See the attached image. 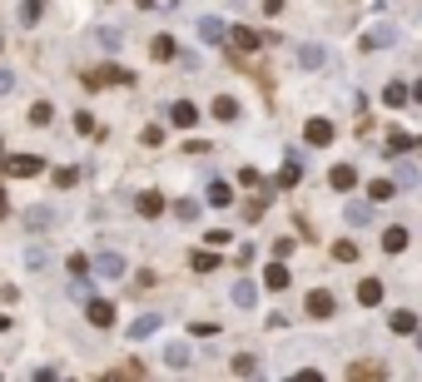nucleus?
<instances>
[{"label": "nucleus", "instance_id": "13", "mask_svg": "<svg viewBox=\"0 0 422 382\" xmlns=\"http://www.w3.org/2000/svg\"><path fill=\"white\" fill-rule=\"evenodd\" d=\"M358 303H363V308L383 303V283H378V278H363V283H358Z\"/></svg>", "mask_w": 422, "mask_h": 382}, {"label": "nucleus", "instance_id": "21", "mask_svg": "<svg viewBox=\"0 0 422 382\" xmlns=\"http://www.w3.org/2000/svg\"><path fill=\"white\" fill-rule=\"evenodd\" d=\"M234 303H239V308H253V303H258V288H253L248 278H239V283H234Z\"/></svg>", "mask_w": 422, "mask_h": 382}, {"label": "nucleus", "instance_id": "28", "mask_svg": "<svg viewBox=\"0 0 422 382\" xmlns=\"http://www.w3.org/2000/svg\"><path fill=\"white\" fill-rule=\"evenodd\" d=\"M40 10H45V0H25V6H20V25H35Z\"/></svg>", "mask_w": 422, "mask_h": 382}, {"label": "nucleus", "instance_id": "2", "mask_svg": "<svg viewBox=\"0 0 422 382\" xmlns=\"http://www.w3.org/2000/svg\"><path fill=\"white\" fill-rule=\"evenodd\" d=\"M90 268L99 273V278H125V258L120 253H99V258H90Z\"/></svg>", "mask_w": 422, "mask_h": 382}, {"label": "nucleus", "instance_id": "23", "mask_svg": "<svg viewBox=\"0 0 422 382\" xmlns=\"http://www.w3.org/2000/svg\"><path fill=\"white\" fill-rule=\"evenodd\" d=\"M383 248H388V253H402V248H407V229H398V224H393V229L383 234Z\"/></svg>", "mask_w": 422, "mask_h": 382}, {"label": "nucleus", "instance_id": "24", "mask_svg": "<svg viewBox=\"0 0 422 382\" xmlns=\"http://www.w3.org/2000/svg\"><path fill=\"white\" fill-rule=\"evenodd\" d=\"M149 55H154V60H169V55H174V40H169V35H154V40H149Z\"/></svg>", "mask_w": 422, "mask_h": 382}, {"label": "nucleus", "instance_id": "46", "mask_svg": "<svg viewBox=\"0 0 422 382\" xmlns=\"http://www.w3.org/2000/svg\"><path fill=\"white\" fill-rule=\"evenodd\" d=\"M164 6H179V0H164Z\"/></svg>", "mask_w": 422, "mask_h": 382}, {"label": "nucleus", "instance_id": "33", "mask_svg": "<svg viewBox=\"0 0 422 382\" xmlns=\"http://www.w3.org/2000/svg\"><path fill=\"white\" fill-rule=\"evenodd\" d=\"M50 115H55V109H50V104H45V99H40V104H35V109H30V125H50Z\"/></svg>", "mask_w": 422, "mask_h": 382}, {"label": "nucleus", "instance_id": "18", "mask_svg": "<svg viewBox=\"0 0 422 382\" xmlns=\"http://www.w3.org/2000/svg\"><path fill=\"white\" fill-rule=\"evenodd\" d=\"M328 184H333V189H353V184H358V169H353V164H338V169L328 174Z\"/></svg>", "mask_w": 422, "mask_h": 382}, {"label": "nucleus", "instance_id": "31", "mask_svg": "<svg viewBox=\"0 0 422 382\" xmlns=\"http://www.w3.org/2000/svg\"><path fill=\"white\" fill-rule=\"evenodd\" d=\"M99 45H104V50H120V45H125V35H120V30H110V25H104V30H99Z\"/></svg>", "mask_w": 422, "mask_h": 382}, {"label": "nucleus", "instance_id": "19", "mask_svg": "<svg viewBox=\"0 0 422 382\" xmlns=\"http://www.w3.org/2000/svg\"><path fill=\"white\" fill-rule=\"evenodd\" d=\"M398 194V184L393 179H373V184H367V199H373V204H388Z\"/></svg>", "mask_w": 422, "mask_h": 382}, {"label": "nucleus", "instance_id": "37", "mask_svg": "<svg viewBox=\"0 0 422 382\" xmlns=\"http://www.w3.org/2000/svg\"><path fill=\"white\" fill-rule=\"evenodd\" d=\"M348 377H383V367H373V362H363V367H353Z\"/></svg>", "mask_w": 422, "mask_h": 382}, {"label": "nucleus", "instance_id": "4", "mask_svg": "<svg viewBox=\"0 0 422 382\" xmlns=\"http://www.w3.org/2000/svg\"><path fill=\"white\" fill-rule=\"evenodd\" d=\"M129 80H134V75H129L125 65H104V70L90 75V85H129Z\"/></svg>", "mask_w": 422, "mask_h": 382}, {"label": "nucleus", "instance_id": "30", "mask_svg": "<svg viewBox=\"0 0 422 382\" xmlns=\"http://www.w3.org/2000/svg\"><path fill=\"white\" fill-rule=\"evenodd\" d=\"M367 218H373L367 204H348V224H367Z\"/></svg>", "mask_w": 422, "mask_h": 382}, {"label": "nucleus", "instance_id": "40", "mask_svg": "<svg viewBox=\"0 0 422 382\" xmlns=\"http://www.w3.org/2000/svg\"><path fill=\"white\" fill-rule=\"evenodd\" d=\"M174 213H179V218H194V213H199V204H194V199H184V204H174Z\"/></svg>", "mask_w": 422, "mask_h": 382}, {"label": "nucleus", "instance_id": "38", "mask_svg": "<svg viewBox=\"0 0 422 382\" xmlns=\"http://www.w3.org/2000/svg\"><path fill=\"white\" fill-rule=\"evenodd\" d=\"M70 273H75V278H80V273H90V258H85V253H75V258H70Z\"/></svg>", "mask_w": 422, "mask_h": 382}, {"label": "nucleus", "instance_id": "8", "mask_svg": "<svg viewBox=\"0 0 422 382\" xmlns=\"http://www.w3.org/2000/svg\"><path fill=\"white\" fill-rule=\"evenodd\" d=\"M209 115L224 120V125H229V120H239V99H234V94H219L214 104H209Z\"/></svg>", "mask_w": 422, "mask_h": 382}, {"label": "nucleus", "instance_id": "20", "mask_svg": "<svg viewBox=\"0 0 422 382\" xmlns=\"http://www.w3.org/2000/svg\"><path fill=\"white\" fill-rule=\"evenodd\" d=\"M229 40H234L239 50H258V40H263V35H258V30H244V25H234V30H229Z\"/></svg>", "mask_w": 422, "mask_h": 382}, {"label": "nucleus", "instance_id": "29", "mask_svg": "<svg viewBox=\"0 0 422 382\" xmlns=\"http://www.w3.org/2000/svg\"><path fill=\"white\" fill-rule=\"evenodd\" d=\"M298 174H303V169H298V159H288L283 169H279V184H283V189H293V184H298Z\"/></svg>", "mask_w": 422, "mask_h": 382}, {"label": "nucleus", "instance_id": "16", "mask_svg": "<svg viewBox=\"0 0 422 382\" xmlns=\"http://www.w3.org/2000/svg\"><path fill=\"white\" fill-rule=\"evenodd\" d=\"M298 60H303L308 70H318V65H328V50H323V45H303V50H298Z\"/></svg>", "mask_w": 422, "mask_h": 382}, {"label": "nucleus", "instance_id": "47", "mask_svg": "<svg viewBox=\"0 0 422 382\" xmlns=\"http://www.w3.org/2000/svg\"><path fill=\"white\" fill-rule=\"evenodd\" d=\"M417 348H422V333H417Z\"/></svg>", "mask_w": 422, "mask_h": 382}, {"label": "nucleus", "instance_id": "22", "mask_svg": "<svg viewBox=\"0 0 422 382\" xmlns=\"http://www.w3.org/2000/svg\"><path fill=\"white\" fill-rule=\"evenodd\" d=\"M55 224V208H30L25 213V229H50Z\"/></svg>", "mask_w": 422, "mask_h": 382}, {"label": "nucleus", "instance_id": "15", "mask_svg": "<svg viewBox=\"0 0 422 382\" xmlns=\"http://www.w3.org/2000/svg\"><path fill=\"white\" fill-rule=\"evenodd\" d=\"M134 208H139L144 218H160V213H164V194H139Z\"/></svg>", "mask_w": 422, "mask_h": 382}, {"label": "nucleus", "instance_id": "27", "mask_svg": "<svg viewBox=\"0 0 422 382\" xmlns=\"http://www.w3.org/2000/svg\"><path fill=\"white\" fill-rule=\"evenodd\" d=\"M333 258H338V263H353V258H358V243H353V239H338V243H333Z\"/></svg>", "mask_w": 422, "mask_h": 382}, {"label": "nucleus", "instance_id": "35", "mask_svg": "<svg viewBox=\"0 0 422 382\" xmlns=\"http://www.w3.org/2000/svg\"><path fill=\"white\" fill-rule=\"evenodd\" d=\"M75 134H94V120L85 115V109H80V115H75Z\"/></svg>", "mask_w": 422, "mask_h": 382}, {"label": "nucleus", "instance_id": "17", "mask_svg": "<svg viewBox=\"0 0 422 382\" xmlns=\"http://www.w3.org/2000/svg\"><path fill=\"white\" fill-rule=\"evenodd\" d=\"M209 204H214V208H229V204H234V189H229L224 179H214V184H209Z\"/></svg>", "mask_w": 422, "mask_h": 382}, {"label": "nucleus", "instance_id": "3", "mask_svg": "<svg viewBox=\"0 0 422 382\" xmlns=\"http://www.w3.org/2000/svg\"><path fill=\"white\" fill-rule=\"evenodd\" d=\"M85 318H90L94 327H110V323H115V303H104V298H90Z\"/></svg>", "mask_w": 422, "mask_h": 382}, {"label": "nucleus", "instance_id": "45", "mask_svg": "<svg viewBox=\"0 0 422 382\" xmlns=\"http://www.w3.org/2000/svg\"><path fill=\"white\" fill-rule=\"evenodd\" d=\"M0 327H10V318H6V313H0Z\"/></svg>", "mask_w": 422, "mask_h": 382}, {"label": "nucleus", "instance_id": "14", "mask_svg": "<svg viewBox=\"0 0 422 382\" xmlns=\"http://www.w3.org/2000/svg\"><path fill=\"white\" fill-rule=\"evenodd\" d=\"M308 313H313V318H328V313H333V293L313 288V293H308Z\"/></svg>", "mask_w": 422, "mask_h": 382}, {"label": "nucleus", "instance_id": "5", "mask_svg": "<svg viewBox=\"0 0 422 382\" xmlns=\"http://www.w3.org/2000/svg\"><path fill=\"white\" fill-rule=\"evenodd\" d=\"M199 40H209V45H219V40H229V30H224V20H219V15H204V20H199Z\"/></svg>", "mask_w": 422, "mask_h": 382}, {"label": "nucleus", "instance_id": "9", "mask_svg": "<svg viewBox=\"0 0 422 382\" xmlns=\"http://www.w3.org/2000/svg\"><path fill=\"white\" fill-rule=\"evenodd\" d=\"M263 283H269V288H274V293H283V288H288V283H293V273H288V268H283V258H274V268H269V273H263Z\"/></svg>", "mask_w": 422, "mask_h": 382}, {"label": "nucleus", "instance_id": "41", "mask_svg": "<svg viewBox=\"0 0 422 382\" xmlns=\"http://www.w3.org/2000/svg\"><path fill=\"white\" fill-rule=\"evenodd\" d=\"M15 90V75H6V70H0V94H10Z\"/></svg>", "mask_w": 422, "mask_h": 382}, {"label": "nucleus", "instance_id": "39", "mask_svg": "<svg viewBox=\"0 0 422 382\" xmlns=\"http://www.w3.org/2000/svg\"><path fill=\"white\" fill-rule=\"evenodd\" d=\"M75 179H80L75 169H60V174H55V184H60V189H75Z\"/></svg>", "mask_w": 422, "mask_h": 382}, {"label": "nucleus", "instance_id": "36", "mask_svg": "<svg viewBox=\"0 0 422 382\" xmlns=\"http://www.w3.org/2000/svg\"><path fill=\"white\" fill-rule=\"evenodd\" d=\"M204 239H209V243H214V248H219V243H229V239H234V234H229V229H209V234H204Z\"/></svg>", "mask_w": 422, "mask_h": 382}, {"label": "nucleus", "instance_id": "44", "mask_svg": "<svg viewBox=\"0 0 422 382\" xmlns=\"http://www.w3.org/2000/svg\"><path fill=\"white\" fill-rule=\"evenodd\" d=\"M6 208H10V204H6V194H0V218H6Z\"/></svg>", "mask_w": 422, "mask_h": 382}, {"label": "nucleus", "instance_id": "12", "mask_svg": "<svg viewBox=\"0 0 422 382\" xmlns=\"http://www.w3.org/2000/svg\"><path fill=\"white\" fill-rule=\"evenodd\" d=\"M154 327H160V313H139V318L129 323V338L139 343V338H149V333H154Z\"/></svg>", "mask_w": 422, "mask_h": 382}, {"label": "nucleus", "instance_id": "6", "mask_svg": "<svg viewBox=\"0 0 422 382\" xmlns=\"http://www.w3.org/2000/svg\"><path fill=\"white\" fill-rule=\"evenodd\" d=\"M169 120H174L179 129H194V125H199V104H189V99H179V104L169 109Z\"/></svg>", "mask_w": 422, "mask_h": 382}, {"label": "nucleus", "instance_id": "1", "mask_svg": "<svg viewBox=\"0 0 422 382\" xmlns=\"http://www.w3.org/2000/svg\"><path fill=\"white\" fill-rule=\"evenodd\" d=\"M45 169V159H35V154H10L6 159V174L10 179H30V174H40Z\"/></svg>", "mask_w": 422, "mask_h": 382}, {"label": "nucleus", "instance_id": "25", "mask_svg": "<svg viewBox=\"0 0 422 382\" xmlns=\"http://www.w3.org/2000/svg\"><path fill=\"white\" fill-rule=\"evenodd\" d=\"M407 94H412V90H407V85H398V80H393V85L383 90V99H388L393 109H402V104H407Z\"/></svg>", "mask_w": 422, "mask_h": 382}, {"label": "nucleus", "instance_id": "34", "mask_svg": "<svg viewBox=\"0 0 422 382\" xmlns=\"http://www.w3.org/2000/svg\"><path fill=\"white\" fill-rule=\"evenodd\" d=\"M234 372H239V377H253L258 362H253V358H234Z\"/></svg>", "mask_w": 422, "mask_h": 382}, {"label": "nucleus", "instance_id": "10", "mask_svg": "<svg viewBox=\"0 0 422 382\" xmlns=\"http://www.w3.org/2000/svg\"><path fill=\"white\" fill-rule=\"evenodd\" d=\"M164 362H169L174 372H184V367L194 362V353H189V343H169V348H164Z\"/></svg>", "mask_w": 422, "mask_h": 382}, {"label": "nucleus", "instance_id": "11", "mask_svg": "<svg viewBox=\"0 0 422 382\" xmlns=\"http://www.w3.org/2000/svg\"><path fill=\"white\" fill-rule=\"evenodd\" d=\"M393 40H398V30H393V25H373V30L363 35V45H367V50H383V45H393Z\"/></svg>", "mask_w": 422, "mask_h": 382}, {"label": "nucleus", "instance_id": "26", "mask_svg": "<svg viewBox=\"0 0 422 382\" xmlns=\"http://www.w3.org/2000/svg\"><path fill=\"white\" fill-rule=\"evenodd\" d=\"M393 333H417V313H393Z\"/></svg>", "mask_w": 422, "mask_h": 382}, {"label": "nucleus", "instance_id": "7", "mask_svg": "<svg viewBox=\"0 0 422 382\" xmlns=\"http://www.w3.org/2000/svg\"><path fill=\"white\" fill-rule=\"evenodd\" d=\"M303 139H308V144H333V125H328V120H308V125H303Z\"/></svg>", "mask_w": 422, "mask_h": 382}, {"label": "nucleus", "instance_id": "42", "mask_svg": "<svg viewBox=\"0 0 422 382\" xmlns=\"http://www.w3.org/2000/svg\"><path fill=\"white\" fill-rule=\"evenodd\" d=\"M263 10H269V15H279V10H283V0H263Z\"/></svg>", "mask_w": 422, "mask_h": 382}, {"label": "nucleus", "instance_id": "32", "mask_svg": "<svg viewBox=\"0 0 422 382\" xmlns=\"http://www.w3.org/2000/svg\"><path fill=\"white\" fill-rule=\"evenodd\" d=\"M214 268H219L214 253H194V273H214Z\"/></svg>", "mask_w": 422, "mask_h": 382}, {"label": "nucleus", "instance_id": "43", "mask_svg": "<svg viewBox=\"0 0 422 382\" xmlns=\"http://www.w3.org/2000/svg\"><path fill=\"white\" fill-rule=\"evenodd\" d=\"M412 99H417V104H422V80H417V85H412Z\"/></svg>", "mask_w": 422, "mask_h": 382}]
</instances>
